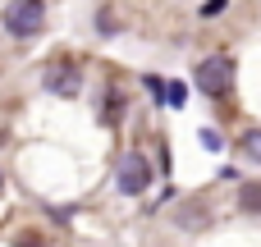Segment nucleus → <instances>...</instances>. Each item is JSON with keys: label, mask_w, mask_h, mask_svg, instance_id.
I'll return each mask as SVG.
<instances>
[{"label": "nucleus", "mask_w": 261, "mask_h": 247, "mask_svg": "<svg viewBox=\"0 0 261 247\" xmlns=\"http://www.w3.org/2000/svg\"><path fill=\"white\" fill-rule=\"evenodd\" d=\"M193 83H197L206 96H225V92L234 87V60H229V55H206V60L197 64Z\"/></svg>", "instance_id": "nucleus-1"}, {"label": "nucleus", "mask_w": 261, "mask_h": 247, "mask_svg": "<svg viewBox=\"0 0 261 247\" xmlns=\"http://www.w3.org/2000/svg\"><path fill=\"white\" fill-rule=\"evenodd\" d=\"M41 23H46V5H41V0H14V5L5 9L9 37H37Z\"/></svg>", "instance_id": "nucleus-2"}, {"label": "nucleus", "mask_w": 261, "mask_h": 247, "mask_svg": "<svg viewBox=\"0 0 261 247\" xmlns=\"http://www.w3.org/2000/svg\"><path fill=\"white\" fill-rule=\"evenodd\" d=\"M115 179H119V193H124V197H138V193H147V183H151V165H147L138 151H124Z\"/></svg>", "instance_id": "nucleus-3"}, {"label": "nucleus", "mask_w": 261, "mask_h": 247, "mask_svg": "<svg viewBox=\"0 0 261 247\" xmlns=\"http://www.w3.org/2000/svg\"><path fill=\"white\" fill-rule=\"evenodd\" d=\"M46 87H50L55 96H78V69H73V64L46 69Z\"/></svg>", "instance_id": "nucleus-4"}, {"label": "nucleus", "mask_w": 261, "mask_h": 247, "mask_svg": "<svg viewBox=\"0 0 261 247\" xmlns=\"http://www.w3.org/2000/svg\"><path fill=\"white\" fill-rule=\"evenodd\" d=\"M239 206H243L248 215H261V183H243V188H239Z\"/></svg>", "instance_id": "nucleus-5"}, {"label": "nucleus", "mask_w": 261, "mask_h": 247, "mask_svg": "<svg viewBox=\"0 0 261 247\" xmlns=\"http://www.w3.org/2000/svg\"><path fill=\"white\" fill-rule=\"evenodd\" d=\"M239 151H243V156H248L252 165H261V128H248V133H243Z\"/></svg>", "instance_id": "nucleus-6"}, {"label": "nucleus", "mask_w": 261, "mask_h": 247, "mask_svg": "<svg viewBox=\"0 0 261 247\" xmlns=\"http://www.w3.org/2000/svg\"><path fill=\"white\" fill-rule=\"evenodd\" d=\"M225 5H229V0H206V5H202V18H216V14H225Z\"/></svg>", "instance_id": "nucleus-7"}, {"label": "nucleus", "mask_w": 261, "mask_h": 247, "mask_svg": "<svg viewBox=\"0 0 261 247\" xmlns=\"http://www.w3.org/2000/svg\"><path fill=\"white\" fill-rule=\"evenodd\" d=\"M202 147H211V151H220V133H211V128H202Z\"/></svg>", "instance_id": "nucleus-8"}, {"label": "nucleus", "mask_w": 261, "mask_h": 247, "mask_svg": "<svg viewBox=\"0 0 261 247\" xmlns=\"http://www.w3.org/2000/svg\"><path fill=\"white\" fill-rule=\"evenodd\" d=\"M0 188H5V174H0Z\"/></svg>", "instance_id": "nucleus-9"}]
</instances>
